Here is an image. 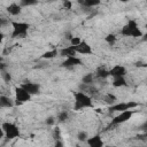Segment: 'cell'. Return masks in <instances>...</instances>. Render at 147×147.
<instances>
[{
    "instance_id": "1",
    "label": "cell",
    "mask_w": 147,
    "mask_h": 147,
    "mask_svg": "<svg viewBox=\"0 0 147 147\" xmlns=\"http://www.w3.org/2000/svg\"><path fill=\"white\" fill-rule=\"evenodd\" d=\"M74 98H75V105H74V109L75 110H80L83 108H90V107H93V102H92V99L90 95H87L85 92L83 91H79V92H76L74 94Z\"/></svg>"
},
{
    "instance_id": "2",
    "label": "cell",
    "mask_w": 147,
    "mask_h": 147,
    "mask_svg": "<svg viewBox=\"0 0 147 147\" xmlns=\"http://www.w3.org/2000/svg\"><path fill=\"white\" fill-rule=\"evenodd\" d=\"M121 33L123 36H126V37H134V38H140L142 37V32L141 30L139 29L137 22L134 20H130L121 30Z\"/></svg>"
},
{
    "instance_id": "3",
    "label": "cell",
    "mask_w": 147,
    "mask_h": 147,
    "mask_svg": "<svg viewBox=\"0 0 147 147\" xmlns=\"http://www.w3.org/2000/svg\"><path fill=\"white\" fill-rule=\"evenodd\" d=\"M11 25H13L11 38H24L28 34L30 24L25 22H11Z\"/></svg>"
},
{
    "instance_id": "4",
    "label": "cell",
    "mask_w": 147,
    "mask_h": 147,
    "mask_svg": "<svg viewBox=\"0 0 147 147\" xmlns=\"http://www.w3.org/2000/svg\"><path fill=\"white\" fill-rule=\"evenodd\" d=\"M3 132H5V136L7 139H15L17 137H20V130L18 127L14 124V123H10V122H5L2 123L1 125Z\"/></svg>"
},
{
    "instance_id": "5",
    "label": "cell",
    "mask_w": 147,
    "mask_h": 147,
    "mask_svg": "<svg viewBox=\"0 0 147 147\" xmlns=\"http://www.w3.org/2000/svg\"><path fill=\"white\" fill-rule=\"evenodd\" d=\"M136 110H132V109H126V110H123V111H119V114L117 116H115L111 122H110V125H118V124H122V123H125L126 121H129L132 115L134 114Z\"/></svg>"
},
{
    "instance_id": "6",
    "label": "cell",
    "mask_w": 147,
    "mask_h": 147,
    "mask_svg": "<svg viewBox=\"0 0 147 147\" xmlns=\"http://www.w3.org/2000/svg\"><path fill=\"white\" fill-rule=\"evenodd\" d=\"M139 103L138 102H133V101H129V102H119L116 105H113L109 107V111H123L126 109H133L136 107H138Z\"/></svg>"
},
{
    "instance_id": "7",
    "label": "cell",
    "mask_w": 147,
    "mask_h": 147,
    "mask_svg": "<svg viewBox=\"0 0 147 147\" xmlns=\"http://www.w3.org/2000/svg\"><path fill=\"white\" fill-rule=\"evenodd\" d=\"M15 99L17 103H24L26 101H30L31 94H29L22 86L15 87Z\"/></svg>"
},
{
    "instance_id": "8",
    "label": "cell",
    "mask_w": 147,
    "mask_h": 147,
    "mask_svg": "<svg viewBox=\"0 0 147 147\" xmlns=\"http://www.w3.org/2000/svg\"><path fill=\"white\" fill-rule=\"evenodd\" d=\"M21 86L31 95H36V94L40 93V85L37 83H31L29 80H25Z\"/></svg>"
},
{
    "instance_id": "9",
    "label": "cell",
    "mask_w": 147,
    "mask_h": 147,
    "mask_svg": "<svg viewBox=\"0 0 147 147\" xmlns=\"http://www.w3.org/2000/svg\"><path fill=\"white\" fill-rule=\"evenodd\" d=\"M80 64H82V60L78 59V57L75 55V56H69V57H67V59L61 63V67L67 68V69H71V68H74V67L80 65Z\"/></svg>"
},
{
    "instance_id": "10",
    "label": "cell",
    "mask_w": 147,
    "mask_h": 147,
    "mask_svg": "<svg viewBox=\"0 0 147 147\" xmlns=\"http://www.w3.org/2000/svg\"><path fill=\"white\" fill-rule=\"evenodd\" d=\"M74 47H75L76 53H79V54H92V48H91V46H90L86 41H84V40H82L78 45H76V46H74Z\"/></svg>"
},
{
    "instance_id": "11",
    "label": "cell",
    "mask_w": 147,
    "mask_h": 147,
    "mask_svg": "<svg viewBox=\"0 0 147 147\" xmlns=\"http://www.w3.org/2000/svg\"><path fill=\"white\" fill-rule=\"evenodd\" d=\"M108 72H109V76H111V77L125 76V74H126V69H125V67L117 64V65H114L110 70H108Z\"/></svg>"
},
{
    "instance_id": "12",
    "label": "cell",
    "mask_w": 147,
    "mask_h": 147,
    "mask_svg": "<svg viewBox=\"0 0 147 147\" xmlns=\"http://www.w3.org/2000/svg\"><path fill=\"white\" fill-rule=\"evenodd\" d=\"M86 141H87L88 146H91V147H102L103 146V141L99 134H96L92 138H87Z\"/></svg>"
},
{
    "instance_id": "13",
    "label": "cell",
    "mask_w": 147,
    "mask_h": 147,
    "mask_svg": "<svg viewBox=\"0 0 147 147\" xmlns=\"http://www.w3.org/2000/svg\"><path fill=\"white\" fill-rule=\"evenodd\" d=\"M7 11L10 14V15H13V16H16V15H18L21 11H22V6L21 5H18V3H15V2H13V3H10L9 6H7Z\"/></svg>"
},
{
    "instance_id": "14",
    "label": "cell",
    "mask_w": 147,
    "mask_h": 147,
    "mask_svg": "<svg viewBox=\"0 0 147 147\" xmlns=\"http://www.w3.org/2000/svg\"><path fill=\"white\" fill-rule=\"evenodd\" d=\"M14 105V101L9 96L0 95V108H11Z\"/></svg>"
},
{
    "instance_id": "15",
    "label": "cell",
    "mask_w": 147,
    "mask_h": 147,
    "mask_svg": "<svg viewBox=\"0 0 147 147\" xmlns=\"http://www.w3.org/2000/svg\"><path fill=\"white\" fill-rule=\"evenodd\" d=\"M60 55L65 56V57H69V56H75V55H76L75 47L71 45V46H68V47L62 48V49L60 51Z\"/></svg>"
},
{
    "instance_id": "16",
    "label": "cell",
    "mask_w": 147,
    "mask_h": 147,
    "mask_svg": "<svg viewBox=\"0 0 147 147\" xmlns=\"http://www.w3.org/2000/svg\"><path fill=\"white\" fill-rule=\"evenodd\" d=\"M126 80L124 78V76H118V77H114L113 79V86L114 87H123L126 86Z\"/></svg>"
},
{
    "instance_id": "17",
    "label": "cell",
    "mask_w": 147,
    "mask_h": 147,
    "mask_svg": "<svg viewBox=\"0 0 147 147\" xmlns=\"http://www.w3.org/2000/svg\"><path fill=\"white\" fill-rule=\"evenodd\" d=\"M77 2L84 7H94V6H98L100 5L101 0H77Z\"/></svg>"
},
{
    "instance_id": "18",
    "label": "cell",
    "mask_w": 147,
    "mask_h": 147,
    "mask_svg": "<svg viewBox=\"0 0 147 147\" xmlns=\"http://www.w3.org/2000/svg\"><path fill=\"white\" fill-rule=\"evenodd\" d=\"M95 76H96L98 78H101V79H105V78H107V77L109 76V72H108V70H106L105 68H101V67H99V68L96 69V72H95Z\"/></svg>"
},
{
    "instance_id": "19",
    "label": "cell",
    "mask_w": 147,
    "mask_h": 147,
    "mask_svg": "<svg viewBox=\"0 0 147 147\" xmlns=\"http://www.w3.org/2000/svg\"><path fill=\"white\" fill-rule=\"evenodd\" d=\"M59 54V52L56 51V49H52V51H47V52H45L40 57L41 59H46V60H49V59H53V57H55L56 55Z\"/></svg>"
},
{
    "instance_id": "20",
    "label": "cell",
    "mask_w": 147,
    "mask_h": 147,
    "mask_svg": "<svg viewBox=\"0 0 147 147\" xmlns=\"http://www.w3.org/2000/svg\"><path fill=\"white\" fill-rule=\"evenodd\" d=\"M93 79H94V76L92 74H86L85 76H83L82 78V83L84 84H87V85H91L93 83Z\"/></svg>"
},
{
    "instance_id": "21",
    "label": "cell",
    "mask_w": 147,
    "mask_h": 147,
    "mask_svg": "<svg viewBox=\"0 0 147 147\" xmlns=\"http://www.w3.org/2000/svg\"><path fill=\"white\" fill-rule=\"evenodd\" d=\"M68 117H69V113H68L67 110H62V111L59 113V115H57V121H59V122H65V121L68 119Z\"/></svg>"
},
{
    "instance_id": "22",
    "label": "cell",
    "mask_w": 147,
    "mask_h": 147,
    "mask_svg": "<svg viewBox=\"0 0 147 147\" xmlns=\"http://www.w3.org/2000/svg\"><path fill=\"white\" fill-rule=\"evenodd\" d=\"M38 2V0H21L20 1V5L22 7H29V6H33Z\"/></svg>"
},
{
    "instance_id": "23",
    "label": "cell",
    "mask_w": 147,
    "mask_h": 147,
    "mask_svg": "<svg viewBox=\"0 0 147 147\" xmlns=\"http://www.w3.org/2000/svg\"><path fill=\"white\" fill-rule=\"evenodd\" d=\"M105 40H106L110 46H113V45L115 44V41H116V37H115V34L109 33V34H107V36L105 37Z\"/></svg>"
},
{
    "instance_id": "24",
    "label": "cell",
    "mask_w": 147,
    "mask_h": 147,
    "mask_svg": "<svg viewBox=\"0 0 147 147\" xmlns=\"http://www.w3.org/2000/svg\"><path fill=\"white\" fill-rule=\"evenodd\" d=\"M103 101L106 103H109V105H113L115 101H116V96L113 95V94H106V96L103 98Z\"/></svg>"
},
{
    "instance_id": "25",
    "label": "cell",
    "mask_w": 147,
    "mask_h": 147,
    "mask_svg": "<svg viewBox=\"0 0 147 147\" xmlns=\"http://www.w3.org/2000/svg\"><path fill=\"white\" fill-rule=\"evenodd\" d=\"M77 139H78L79 141H86V139H87V133H86L85 131H79L78 134H77Z\"/></svg>"
},
{
    "instance_id": "26",
    "label": "cell",
    "mask_w": 147,
    "mask_h": 147,
    "mask_svg": "<svg viewBox=\"0 0 147 147\" xmlns=\"http://www.w3.org/2000/svg\"><path fill=\"white\" fill-rule=\"evenodd\" d=\"M1 72H2L1 75H2L3 80H5L6 83H9V82L11 80V76H10V74H8V72H7V71H5V70H3V71H1Z\"/></svg>"
},
{
    "instance_id": "27",
    "label": "cell",
    "mask_w": 147,
    "mask_h": 147,
    "mask_svg": "<svg viewBox=\"0 0 147 147\" xmlns=\"http://www.w3.org/2000/svg\"><path fill=\"white\" fill-rule=\"evenodd\" d=\"M80 41H82V40H80V38H78V37H71V39H70V44H71L72 46L78 45Z\"/></svg>"
},
{
    "instance_id": "28",
    "label": "cell",
    "mask_w": 147,
    "mask_h": 147,
    "mask_svg": "<svg viewBox=\"0 0 147 147\" xmlns=\"http://www.w3.org/2000/svg\"><path fill=\"white\" fill-rule=\"evenodd\" d=\"M53 137H54V139H55V140H57V139H61V136H60V129H59V127H55V129H54V132H53Z\"/></svg>"
},
{
    "instance_id": "29",
    "label": "cell",
    "mask_w": 147,
    "mask_h": 147,
    "mask_svg": "<svg viewBox=\"0 0 147 147\" xmlns=\"http://www.w3.org/2000/svg\"><path fill=\"white\" fill-rule=\"evenodd\" d=\"M45 123H46L47 125H54V123H55V118H54L53 116H49V117L46 118Z\"/></svg>"
},
{
    "instance_id": "30",
    "label": "cell",
    "mask_w": 147,
    "mask_h": 147,
    "mask_svg": "<svg viewBox=\"0 0 147 147\" xmlns=\"http://www.w3.org/2000/svg\"><path fill=\"white\" fill-rule=\"evenodd\" d=\"M63 2V6L65 9H71V6H72V2L70 0H62Z\"/></svg>"
},
{
    "instance_id": "31",
    "label": "cell",
    "mask_w": 147,
    "mask_h": 147,
    "mask_svg": "<svg viewBox=\"0 0 147 147\" xmlns=\"http://www.w3.org/2000/svg\"><path fill=\"white\" fill-rule=\"evenodd\" d=\"M62 146H63V144L60 141V139L55 140V147H62Z\"/></svg>"
},
{
    "instance_id": "32",
    "label": "cell",
    "mask_w": 147,
    "mask_h": 147,
    "mask_svg": "<svg viewBox=\"0 0 147 147\" xmlns=\"http://www.w3.org/2000/svg\"><path fill=\"white\" fill-rule=\"evenodd\" d=\"M5 24H7V20H5L3 17H0V26H2Z\"/></svg>"
},
{
    "instance_id": "33",
    "label": "cell",
    "mask_w": 147,
    "mask_h": 147,
    "mask_svg": "<svg viewBox=\"0 0 147 147\" xmlns=\"http://www.w3.org/2000/svg\"><path fill=\"white\" fill-rule=\"evenodd\" d=\"M7 68V65L5 64V63H2V62H0V71H3L5 69Z\"/></svg>"
},
{
    "instance_id": "34",
    "label": "cell",
    "mask_w": 147,
    "mask_h": 147,
    "mask_svg": "<svg viewBox=\"0 0 147 147\" xmlns=\"http://www.w3.org/2000/svg\"><path fill=\"white\" fill-rule=\"evenodd\" d=\"M136 67H146V64H145L144 62L139 61V62H137V63H136Z\"/></svg>"
},
{
    "instance_id": "35",
    "label": "cell",
    "mask_w": 147,
    "mask_h": 147,
    "mask_svg": "<svg viewBox=\"0 0 147 147\" xmlns=\"http://www.w3.org/2000/svg\"><path fill=\"white\" fill-rule=\"evenodd\" d=\"M3 136H5V132H3L2 127H0V139H2V138H3Z\"/></svg>"
},
{
    "instance_id": "36",
    "label": "cell",
    "mask_w": 147,
    "mask_h": 147,
    "mask_svg": "<svg viewBox=\"0 0 147 147\" xmlns=\"http://www.w3.org/2000/svg\"><path fill=\"white\" fill-rule=\"evenodd\" d=\"M2 40H3V33L0 31V44L2 42Z\"/></svg>"
},
{
    "instance_id": "37",
    "label": "cell",
    "mask_w": 147,
    "mask_h": 147,
    "mask_svg": "<svg viewBox=\"0 0 147 147\" xmlns=\"http://www.w3.org/2000/svg\"><path fill=\"white\" fill-rule=\"evenodd\" d=\"M119 1H122V2H127L129 0H119Z\"/></svg>"
}]
</instances>
